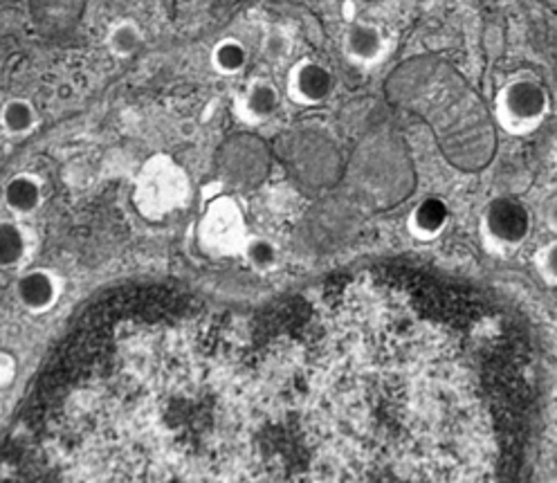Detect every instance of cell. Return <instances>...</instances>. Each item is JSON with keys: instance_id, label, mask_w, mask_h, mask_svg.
<instances>
[{"instance_id": "cell-9", "label": "cell", "mask_w": 557, "mask_h": 483, "mask_svg": "<svg viewBox=\"0 0 557 483\" xmlns=\"http://www.w3.org/2000/svg\"><path fill=\"white\" fill-rule=\"evenodd\" d=\"M250 63V50L240 39L225 37L221 39L212 52H209V65L221 77H236L246 71Z\"/></svg>"}, {"instance_id": "cell-3", "label": "cell", "mask_w": 557, "mask_h": 483, "mask_svg": "<svg viewBox=\"0 0 557 483\" xmlns=\"http://www.w3.org/2000/svg\"><path fill=\"white\" fill-rule=\"evenodd\" d=\"M392 50L394 39L377 23L354 21L344 29L342 54L348 63L362 67V71H371V67L385 63Z\"/></svg>"}, {"instance_id": "cell-11", "label": "cell", "mask_w": 557, "mask_h": 483, "mask_svg": "<svg viewBox=\"0 0 557 483\" xmlns=\"http://www.w3.org/2000/svg\"><path fill=\"white\" fill-rule=\"evenodd\" d=\"M145 44V32L133 18H120L107 34V48L115 59H131Z\"/></svg>"}, {"instance_id": "cell-7", "label": "cell", "mask_w": 557, "mask_h": 483, "mask_svg": "<svg viewBox=\"0 0 557 483\" xmlns=\"http://www.w3.org/2000/svg\"><path fill=\"white\" fill-rule=\"evenodd\" d=\"M16 297L29 313H46L59 297V284L50 270H29L16 284Z\"/></svg>"}, {"instance_id": "cell-6", "label": "cell", "mask_w": 557, "mask_h": 483, "mask_svg": "<svg viewBox=\"0 0 557 483\" xmlns=\"http://www.w3.org/2000/svg\"><path fill=\"white\" fill-rule=\"evenodd\" d=\"M451 210L445 198L441 196H425L418 200L413 210L407 216V232L418 244H432L441 238L449 227Z\"/></svg>"}, {"instance_id": "cell-1", "label": "cell", "mask_w": 557, "mask_h": 483, "mask_svg": "<svg viewBox=\"0 0 557 483\" xmlns=\"http://www.w3.org/2000/svg\"><path fill=\"white\" fill-rule=\"evenodd\" d=\"M550 115V95L546 86L531 77L519 75L508 79L495 95V120L499 128L512 137L533 135Z\"/></svg>"}, {"instance_id": "cell-16", "label": "cell", "mask_w": 557, "mask_h": 483, "mask_svg": "<svg viewBox=\"0 0 557 483\" xmlns=\"http://www.w3.org/2000/svg\"><path fill=\"white\" fill-rule=\"evenodd\" d=\"M544 223H546L548 232L557 234V194L544 207Z\"/></svg>"}, {"instance_id": "cell-14", "label": "cell", "mask_w": 557, "mask_h": 483, "mask_svg": "<svg viewBox=\"0 0 557 483\" xmlns=\"http://www.w3.org/2000/svg\"><path fill=\"white\" fill-rule=\"evenodd\" d=\"M243 255H246L248 263L259 270V272H268L276 265L278 261V250L272 244L270 238L263 236H252L246 240V246H243Z\"/></svg>"}, {"instance_id": "cell-4", "label": "cell", "mask_w": 557, "mask_h": 483, "mask_svg": "<svg viewBox=\"0 0 557 483\" xmlns=\"http://www.w3.org/2000/svg\"><path fill=\"white\" fill-rule=\"evenodd\" d=\"M335 90V77L331 67L318 59H297L286 77V92L297 107H320L329 101Z\"/></svg>"}, {"instance_id": "cell-2", "label": "cell", "mask_w": 557, "mask_h": 483, "mask_svg": "<svg viewBox=\"0 0 557 483\" xmlns=\"http://www.w3.org/2000/svg\"><path fill=\"white\" fill-rule=\"evenodd\" d=\"M533 234V212L515 196H495L485 202L479 216V238L485 252L508 257L529 244Z\"/></svg>"}, {"instance_id": "cell-13", "label": "cell", "mask_w": 557, "mask_h": 483, "mask_svg": "<svg viewBox=\"0 0 557 483\" xmlns=\"http://www.w3.org/2000/svg\"><path fill=\"white\" fill-rule=\"evenodd\" d=\"M295 50V37L293 32L282 25V23H272L263 29L261 37V54L270 63H282L286 61Z\"/></svg>"}, {"instance_id": "cell-12", "label": "cell", "mask_w": 557, "mask_h": 483, "mask_svg": "<svg viewBox=\"0 0 557 483\" xmlns=\"http://www.w3.org/2000/svg\"><path fill=\"white\" fill-rule=\"evenodd\" d=\"M27 232L16 221H0V268H14L27 257Z\"/></svg>"}, {"instance_id": "cell-15", "label": "cell", "mask_w": 557, "mask_h": 483, "mask_svg": "<svg viewBox=\"0 0 557 483\" xmlns=\"http://www.w3.org/2000/svg\"><path fill=\"white\" fill-rule=\"evenodd\" d=\"M533 265L546 286L557 288V236L533 255Z\"/></svg>"}, {"instance_id": "cell-8", "label": "cell", "mask_w": 557, "mask_h": 483, "mask_svg": "<svg viewBox=\"0 0 557 483\" xmlns=\"http://www.w3.org/2000/svg\"><path fill=\"white\" fill-rule=\"evenodd\" d=\"M3 202L8 210L18 219L39 212V207L44 205L41 178L34 174H16L14 178L8 181L5 189H3Z\"/></svg>"}, {"instance_id": "cell-5", "label": "cell", "mask_w": 557, "mask_h": 483, "mask_svg": "<svg viewBox=\"0 0 557 483\" xmlns=\"http://www.w3.org/2000/svg\"><path fill=\"white\" fill-rule=\"evenodd\" d=\"M278 107H282L278 88L263 77H255L246 86V90L236 97V115L240 122H246L250 126H259L272 120Z\"/></svg>"}, {"instance_id": "cell-10", "label": "cell", "mask_w": 557, "mask_h": 483, "mask_svg": "<svg viewBox=\"0 0 557 483\" xmlns=\"http://www.w3.org/2000/svg\"><path fill=\"white\" fill-rule=\"evenodd\" d=\"M39 115L37 109H34V103L23 99V97H14L8 99L3 103V109H0V126L10 135V137H23L27 133L34 131L37 126Z\"/></svg>"}]
</instances>
